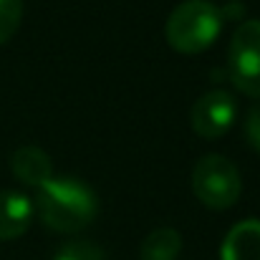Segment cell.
Wrapping results in <instances>:
<instances>
[{"label": "cell", "instance_id": "1", "mask_svg": "<svg viewBox=\"0 0 260 260\" xmlns=\"http://www.w3.org/2000/svg\"><path fill=\"white\" fill-rule=\"evenodd\" d=\"M33 212L53 233H81L96 220L99 197L81 179L51 177L38 187Z\"/></svg>", "mask_w": 260, "mask_h": 260}, {"label": "cell", "instance_id": "2", "mask_svg": "<svg viewBox=\"0 0 260 260\" xmlns=\"http://www.w3.org/2000/svg\"><path fill=\"white\" fill-rule=\"evenodd\" d=\"M222 10L210 0H184L167 18L165 36L167 43L179 53H202L207 51L222 30Z\"/></svg>", "mask_w": 260, "mask_h": 260}, {"label": "cell", "instance_id": "3", "mask_svg": "<svg viewBox=\"0 0 260 260\" xmlns=\"http://www.w3.org/2000/svg\"><path fill=\"white\" fill-rule=\"evenodd\" d=\"M240 172L222 154H205L192 170V192L210 210H228L240 197Z\"/></svg>", "mask_w": 260, "mask_h": 260}, {"label": "cell", "instance_id": "4", "mask_svg": "<svg viewBox=\"0 0 260 260\" xmlns=\"http://www.w3.org/2000/svg\"><path fill=\"white\" fill-rule=\"evenodd\" d=\"M228 74L245 96L260 99V20H245L235 28L228 48Z\"/></svg>", "mask_w": 260, "mask_h": 260}, {"label": "cell", "instance_id": "5", "mask_svg": "<svg viewBox=\"0 0 260 260\" xmlns=\"http://www.w3.org/2000/svg\"><path fill=\"white\" fill-rule=\"evenodd\" d=\"M235 116H238V106H235L233 93L215 88V91L202 93L194 101L189 111V124L194 134H200L202 139H217L225 132H230Z\"/></svg>", "mask_w": 260, "mask_h": 260}, {"label": "cell", "instance_id": "6", "mask_svg": "<svg viewBox=\"0 0 260 260\" xmlns=\"http://www.w3.org/2000/svg\"><path fill=\"white\" fill-rule=\"evenodd\" d=\"M33 220V202L28 194L5 189L0 192V243L20 238Z\"/></svg>", "mask_w": 260, "mask_h": 260}, {"label": "cell", "instance_id": "7", "mask_svg": "<svg viewBox=\"0 0 260 260\" xmlns=\"http://www.w3.org/2000/svg\"><path fill=\"white\" fill-rule=\"evenodd\" d=\"M10 170H13V174H15L23 184L38 189L41 184H46V182L53 177V162H51V157H48L41 147L25 144V147H20V149L13 152V157H10Z\"/></svg>", "mask_w": 260, "mask_h": 260}, {"label": "cell", "instance_id": "8", "mask_svg": "<svg viewBox=\"0 0 260 260\" xmlns=\"http://www.w3.org/2000/svg\"><path fill=\"white\" fill-rule=\"evenodd\" d=\"M222 260H260V220L238 222L222 240Z\"/></svg>", "mask_w": 260, "mask_h": 260}, {"label": "cell", "instance_id": "9", "mask_svg": "<svg viewBox=\"0 0 260 260\" xmlns=\"http://www.w3.org/2000/svg\"><path fill=\"white\" fill-rule=\"evenodd\" d=\"M182 250V235L174 228H157L152 230L139 248L142 260H177Z\"/></svg>", "mask_w": 260, "mask_h": 260}, {"label": "cell", "instance_id": "10", "mask_svg": "<svg viewBox=\"0 0 260 260\" xmlns=\"http://www.w3.org/2000/svg\"><path fill=\"white\" fill-rule=\"evenodd\" d=\"M53 260H104V250L91 240H71L56 250Z\"/></svg>", "mask_w": 260, "mask_h": 260}, {"label": "cell", "instance_id": "11", "mask_svg": "<svg viewBox=\"0 0 260 260\" xmlns=\"http://www.w3.org/2000/svg\"><path fill=\"white\" fill-rule=\"evenodd\" d=\"M23 18V0H0V46L13 38Z\"/></svg>", "mask_w": 260, "mask_h": 260}, {"label": "cell", "instance_id": "12", "mask_svg": "<svg viewBox=\"0 0 260 260\" xmlns=\"http://www.w3.org/2000/svg\"><path fill=\"white\" fill-rule=\"evenodd\" d=\"M245 139L248 144L260 152V104H255L250 111H248V119H245Z\"/></svg>", "mask_w": 260, "mask_h": 260}]
</instances>
